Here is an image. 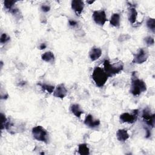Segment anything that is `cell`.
I'll return each mask as SVG.
<instances>
[{
  "label": "cell",
  "instance_id": "cell-28",
  "mask_svg": "<svg viewBox=\"0 0 155 155\" xmlns=\"http://www.w3.org/2000/svg\"><path fill=\"white\" fill-rule=\"evenodd\" d=\"M46 44H45V43H42L41 45H40V46H39V49L40 50H43V49H44V48H46Z\"/></svg>",
  "mask_w": 155,
  "mask_h": 155
},
{
  "label": "cell",
  "instance_id": "cell-17",
  "mask_svg": "<svg viewBox=\"0 0 155 155\" xmlns=\"http://www.w3.org/2000/svg\"><path fill=\"white\" fill-rule=\"evenodd\" d=\"M41 58L43 61L47 62H52L54 59V56L53 52L48 51L42 54L41 56Z\"/></svg>",
  "mask_w": 155,
  "mask_h": 155
},
{
  "label": "cell",
  "instance_id": "cell-27",
  "mask_svg": "<svg viewBox=\"0 0 155 155\" xmlns=\"http://www.w3.org/2000/svg\"><path fill=\"white\" fill-rule=\"evenodd\" d=\"M145 130H146V137L147 138H148L150 136H151V132H150V130L148 128H145Z\"/></svg>",
  "mask_w": 155,
  "mask_h": 155
},
{
  "label": "cell",
  "instance_id": "cell-13",
  "mask_svg": "<svg viewBox=\"0 0 155 155\" xmlns=\"http://www.w3.org/2000/svg\"><path fill=\"white\" fill-rule=\"evenodd\" d=\"M116 137L119 141L125 142L129 138L130 136L127 130L119 129L116 133Z\"/></svg>",
  "mask_w": 155,
  "mask_h": 155
},
{
  "label": "cell",
  "instance_id": "cell-15",
  "mask_svg": "<svg viewBox=\"0 0 155 155\" xmlns=\"http://www.w3.org/2000/svg\"><path fill=\"white\" fill-rule=\"evenodd\" d=\"M137 16V12L135 8L131 7L128 11V20L132 24H134Z\"/></svg>",
  "mask_w": 155,
  "mask_h": 155
},
{
  "label": "cell",
  "instance_id": "cell-14",
  "mask_svg": "<svg viewBox=\"0 0 155 155\" xmlns=\"http://www.w3.org/2000/svg\"><path fill=\"white\" fill-rule=\"evenodd\" d=\"M70 110L72 112V113L76 116L77 117L80 118L82 114L84 113V111L82 110H81L80 106L78 104H73L71 105L70 107Z\"/></svg>",
  "mask_w": 155,
  "mask_h": 155
},
{
  "label": "cell",
  "instance_id": "cell-12",
  "mask_svg": "<svg viewBox=\"0 0 155 155\" xmlns=\"http://www.w3.org/2000/svg\"><path fill=\"white\" fill-rule=\"evenodd\" d=\"M102 55V50L97 47H93L89 52V56L92 61L98 59Z\"/></svg>",
  "mask_w": 155,
  "mask_h": 155
},
{
  "label": "cell",
  "instance_id": "cell-2",
  "mask_svg": "<svg viewBox=\"0 0 155 155\" xmlns=\"http://www.w3.org/2000/svg\"><path fill=\"white\" fill-rule=\"evenodd\" d=\"M92 79L98 87H102L109 78L104 70L99 67H96L91 75Z\"/></svg>",
  "mask_w": 155,
  "mask_h": 155
},
{
  "label": "cell",
  "instance_id": "cell-6",
  "mask_svg": "<svg viewBox=\"0 0 155 155\" xmlns=\"http://www.w3.org/2000/svg\"><path fill=\"white\" fill-rule=\"evenodd\" d=\"M142 118L147 125L151 127V128L154 127L155 122V114L154 113H151V110L148 108H144L142 111Z\"/></svg>",
  "mask_w": 155,
  "mask_h": 155
},
{
  "label": "cell",
  "instance_id": "cell-5",
  "mask_svg": "<svg viewBox=\"0 0 155 155\" xmlns=\"http://www.w3.org/2000/svg\"><path fill=\"white\" fill-rule=\"evenodd\" d=\"M149 56L148 50L147 48H141L138 52L134 55V58L132 61L134 64H142L145 62Z\"/></svg>",
  "mask_w": 155,
  "mask_h": 155
},
{
  "label": "cell",
  "instance_id": "cell-23",
  "mask_svg": "<svg viewBox=\"0 0 155 155\" xmlns=\"http://www.w3.org/2000/svg\"><path fill=\"white\" fill-rule=\"evenodd\" d=\"M9 40H10V37L8 36L6 33H2L1 35V38H0V42L1 44L6 43Z\"/></svg>",
  "mask_w": 155,
  "mask_h": 155
},
{
  "label": "cell",
  "instance_id": "cell-1",
  "mask_svg": "<svg viewBox=\"0 0 155 155\" xmlns=\"http://www.w3.org/2000/svg\"><path fill=\"white\" fill-rule=\"evenodd\" d=\"M136 72H133L131 75V84L130 92L133 96H139L142 92L147 90V85L143 81L137 78L136 76Z\"/></svg>",
  "mask_w": 155,
  "mask_h": 155
},
{
  "label": "cell",
  "instance_id": "cell-10",
  "mask_svg": "<svg viewBox=\"0 0 155 155\" xmlns=\"http://www.w3.org/2000/svg\"><path fill=\"white\" fill-rule=\"evenodd\" d=\"M71 8L75 12V13L79 16L84 7V3L81 0H73L71 1Z\"/></svg>",
  "mask_w": 155,
  "mask_h": 155
},
{
  "label": "cell",
  "instance_id": "cell-9",
  "mask_svg": "<svg viewBox=\"0 0 155 155\" xmlns=\"http://www.w3.org/2000/svg\"><path fill=\"white\" fill-rule=\"evenodd\" d=\"M67 94V90L64 84L58 85L53 91V96L56 97L63 99Z\"/></svg>",
  "mask_w": 155,
  "mask_h": 155
},
{
  "label": "cell",
  "instance_id": "cell-25",
  "mask_svg": "<svg viewBox=\"0 0 155 155\" xmlns=\"http://www.w3.org/2000/svg\"><path fill=\"white\" fill-rule=\"evenodd\" d=\"M41 9L42 12H48L50 11V7L48 5H45V4H43L41 5Z\"/></svg>",
  "mask_w": 155,
  "mask_h": 155
},
{
  "label": "cell",
  "instance_id": "cell-22",
  "mask_svg": "<svg viewBox=\"0 0 155 155\" xmlns=\"http://www.w3.org/2000/svg\"><path fill=\"white\" fill-rule=\"evenodd\" d=\"M144 41L146 43V44L148 45V46H150V45H153L154 43V38H152L151 36H147L146 38H145L144 39Z\"/></svg>",
  "mask_w": 155,
  "mask_h": 155
},
{
  "label": "cell",
  "instance_id": "cell-8",
  "mask_svg": "<svg viewBox=\"0 0 155 155\" xmlns=\"http://www.w3.org/2000/svg\"><path fill=\"white\" fill-rule=\"evenodd\" d=\"M139 110H134L131 114L129 113H124L120 116V120L122 122L133 124L137 120Z\"/></svg>",
  "mask_w": 155,
  "mask_h": 155
},
{
  "label": "cell",
  "instance_id": "cell-7",
  "mask_svg": "<svg viewBox=\"0 0 155 155\" xmlns=\"http://www.w3.org/2000/svg\"><path fill=\"white\" fill-rule=\"evenodd\" d=\"M92 16L96 24L100 26H103L108 21L104 10H95L93 12Z\"/></svg>",
  "mask_w": 155,
  "mask_h": 155
},
{
  "label": "cell",
  "instance_id": "cell-26",
  "mask_svg": "<svg viewBox=\"0 0 155 155\" xmlns=\"http://www.w3.org/2000/svg\"><path fill=\"white\" fill-rule=\"evenodd\" d=\"M68 24H69V25H70V26L74 27V26H76V25L78 24V22H77L76 21L73 20V19H70V20L68 21Z\"/></svg>",
  "mask_w": 155,
  "mask_h": 155
},
{
  "label": "cell",
  "instance_id": "cell-19",
  "mask_svg": "<svg viewBox=\"0 0 155 155\" xmlns=\"http://www.w3.org/2000/svg\"><path fill=\"white\" fill-rule=\"evenodd\" d=\"M38 85H40L44 90L47 91L49 93H53L54 90V87L51 85H49L47 84H41V83H38Z\"/></svg>",
  "mask_w": 155,
  "mask_h": 155
},
{
  "label": "cell",
  "instance_id": "cell-18",
  "mask_svg": "<svg viewBox=\"0 0 155 155\" xmlns=\"http://www.w3.org/2000/svg\"><path fill=\"white\" fill-rule=\"evenodd\" d=\"M78 153L81 155L90 154V149L86 143H81L78 146Z\"/></svg>",
  "mask_w": 155,
  "mask_h": 155
},
{
  "label": "cell",
  "instance_id": "cell-4",
  "mask_svg": "<svg viewBox=\"0 0 155 155\" xmlns=\"http://www.w3.org/2000/svg\"><path fill=\"white\" fill-rule=\"evenodd\" d=\"M32 134L35 139L47 143L48 140V133L47 131L42 126L38 125L32 128Z\"/></svg>",
  "mask_w": 155,
  "mask_h": 155
},
{
  "label": "cell",
  "instance_id": "cell-20",
  "mask_svg": "<svg viewBox=\"0 0 155 155\" xmlns=\"http://www.w3.org/2000/svg\"><path fill=\"white\" fill-rule=\"evenodd\" d=\"M147 26L153 32H154V30H155V19L154 18H149L147 20Z\"/></svg>",
  "mask_w": 155,
  "mask_h": 155
},
{
  "label": "cell",
  "instance_id": "cell-24",
  "mask_svg": "<svg viewBox=\"0 0 155 155\" xmlns=\"http://www.w3.org/2000/svg\"><path fill=\"white\" fill-rule=\"evenodd\" d=\"M1 130H3L4 126L6 123L7 119L5 117V116L3 113H1Z\"/></svg>",
  "mask_w": 155,
  "mask_h": 155
},
{
  "label": "cell",
  "instance_id": "cell-21",
  "mask_svg": "<svg viewBox=\"0 0 155 155\" xmlns=\"http://www.w3.org/2000/svg\"><path fill=\"white\" fill-rule=\"evenodd\" d=\"M15 3H16V1H15L7 0V1H4V4L5 8L8 10H12V8Z\"/></svg>",
  "mask_w": 155,
  "mask_h": 155
},
{
  "label": "cell",
  "instance_id": "cell-16",
  "mask_svg": "<svg viewBox=\"0 0 155 155\" xmlns=\"http://www.w3.org/2000/svg\"><path fill=\"white\" fill-rule=\"evenodd\" d=\"M110 24L115 27H118L120 25V15L118 13H114L111 16L110 20Z\"/></svg>",
  "mask_w": 155,
  "mask_h": 155
},
{
  "label": "cell",
  "instance_id": "cell-29",
  "mask_svg": "<svg viewBox=\"0 0 155 155\" xmlns=\"http://www.w3.org/2000/svg\"><path fill=\"white\" fill-rule=\"evenodd\" d=\"M94 2V1H87V2L88 4H93Z\"/></svg>",
  "mask_w": 155,
  "mask_h": 155
},
{
  "label": "cell",
  "instance_id": "cell-11",
  "mask_svg": "<svg viewBox=\"0 0 155 155\" xmlns=\"http://www.w3.org/2000/svg\"><path fill=\"white\" fill-rule=\"evenodd\" d=\"M84 124L88 127L94 128L100 125V120L99 119H94L91 114H88L85 118Z\"/></svg>",
  "mask_w": 155,
  "mask_h": 155
},
{
  "label": "cell",
  "instance_id": "cell-3",
  "mask_svg": "<svg viewBox=\"0 0 155 155\" xmlns=\"http://www.w3.org/2000/svg\"><path fill=\"white\" fill-rule=\"evenodd\" d=\"M104 67L105 72L110 78L120 72L123 70L124 64L121 61L111 64L108 60H105L104 62Z\"/></svg>",
  "mask_w": 155,
  "mask_h": 155
}]
</instances>
